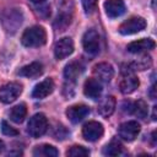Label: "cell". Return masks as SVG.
<instances>
[{"instance_id":"cell-24","label":"cell","mask_w":157,"mask_h":157,"mask_svg":"<svg viewBox=\"0 0 157 157\" xmlns=\"http://www.w3.org/2000/svg\"><path fill=\"white\" fill-rule=\"evenodd\" d=\"M130 114H134L140 119H145L147 117V104L145 103V101L140 99L135 103H131Z\"/></svg>"},{"instance_id":"cell-22","label":"cell","mask_w":157,"mask_h":157,"mask_svg":"<svg viewBox=\"0 0 157 157\" xmlns=\"http://www.w3.org/2000/svg\"><path fill=\"white\" fill-rule=\"evenodd\" d=\"M33 156H36V157H58L59 151L52 145H40L33 150Z\"/></svg>"},{"instance_id":"cell-3","label":"cell","mask_w":157,"mask_h":157,"mask_svg":"<svg viewBox=\"0 0 157 157\" xmlns=\"http://www.w3.org/2000/svg\"><path fill=\"white\" fill-rule=\"evenodd\" d=\"M47 129H48V119L45 118V115H44L43 113H37V114H34V115L29 119L28 125H27V131H28V134H29L32 137H34V139H37V137L44 135L45 131H47Z\"/></svg>"},{"instance_id":"cell-29","label":"cell","mask_w":157,"mask_h":157,"mask_svg":"<svg viewBox=\"0 0 157 157\" xmlns=\"http://www.w3.org/2000/svg\"><path fill=\"white\" fill-rule=\"evenodd\" d=\"M4 148H5V144H4V141L0 140V153L4 151Z\"/></svg>"},{"instance_id":"cell-7","label":"cell","mask_w":157,"mask_h":157,"mask_svg":"<svg viewBox=\"0 0 157 157\" xmlns=\"http://www.w3.org/2000/svg\"><path fill=\"white\" fill-rule=\"evenodd\" d=\"M22 92V86L18 82H9L0 87V101L2 103H12Z\"/></svg>"},{"instance_id":"cell-27","label":"cell","mask_w":157,"mask_h":157,"mask_svg":"<svg viewBox=\"0 0 157 157\" xmlns=\"http://www.w3.org/2000/svg\"><path fill=\"white\" fill-rule=\"evenodd\" d=\"M81 1H82V6L86 13H92L96 10L97 0H81Z\"/></svg>"},{"instance_id":"cell-16","label":"cell","mask_w":157,"mask_h":157,"mask_svg":"<svg viewBox=\"0 0 157 157\" xmlns=\"http://www.w3.org/2000/svg\"><path fill=\"white\" fill-rule=\"evenodd\" d=\"M104 10L108 17L115 18L125 13V4L123 0H107L104 2Z\"/></svg>"},{"instance_id":"cell-18","label":"cell","mask_w":157,"mask_h":157,"mask_svg":"<svg viewBox=\"0 0 157 157\" xmlns=\"http://www.w3.org/2000/svg\"><path fill=\"white\" fill-rule=\"evenodd\" d=\"M140 82H139V78L131 74L129 75H125L124 78L120 81L119 83V88L121 91V93L124 94H129V93H132L137 87H139Z\"/></svg>"},{"instance_id":"cell-2","label":"cell","mask_w":157,"mask_h":157,"mask_svg":"<svg viewBox=\"0 0 157 157\" xmlns=\"http://www.w3.org/2000/svg\"><path fill=\"white\" fill-rule=\"evenodd\" d=\"M0 20H1L2 27L6 32L15 33L22 23L23 15H22L21 10H18V9H7L1 13Z\"/></svg>"},{"instance_id":"cell-30","label":"cell","mask_w":157,"mask_h":157,"mask_svg":"<svg viewBox=\"0 0 157 157\" xmlns=\"http://www.w3.org/2000/svg\"><path fill=\"white\" fill-rule=\"evenodd\" d=\"M29 1H32L33 4H40V2H44L45 0H29Z\"/></svg>"},{"instance_id":"cell-1","label":"cell","mask_w":157,"mask_h":157,"mask_svg":"<svg viewBox=\"0 0 157 157\" xmlns=\"http://www.w3.org/2000/svg\"><path fill=\"white\" fill-rule=\"evenodd\" d=\"M21 42L25 47H31V48L42 47L47 42V32L40 26H33L23 32L21 37Z\"/></svg>"},{"instance_id":"cell-31","label":"cell","mask_w":157,"mask_h":157,"mask_svg":"<svg viewBox=\"0 0 157 157\" xmlns=\"http://www.w3.org/2000/svg\"><path fill=\"white\" fill-rule=\"evenodd\" d=\"M152 120H156V107H153V113H152Z\"/></svg>"},{"instance_id":"cell-26","label":"cell","mask_w":157,"mask_h":157,"mask_svg":"<svg viewBox=\"0 0 157 157\" xmlns=\"http://www.w3.org/2000/svg\"><path fill=\"white\" fill-rule=\"evenodd\" d=\"M1 131H2V134L6 135V136H17V135H18V131H17L15 128H12V126H11L7 121H5V120L1 121Z\"/></svg>"},{"instance_id":"cell-10","label":"cell","mask_w":157,"mask_h":157,"mask_svg":"<svg viewBox=\"0 0 157 157\" xmlns=\"http://www.w3.org/2000/svg\"><path fill=\"white\" fill-rule=\"evenodd\" d=\"M74 52V42L70 37L59 39L54 45V55L58 60H63Z\"/></svg>"},{"instance_id":"cell-9","label":"cell","mask_w":157,"mask_h":157,"mask_svg":"<svg viewBox=\"0 0 157 157\" xmlns=\"http://www.w3.org/2000/svg\"><path fill=\"white\" fill-rule=\"evenodd\" d=\"M140 132V124L135 120H130V121H125L123 123L119 129H118V134L119 136L125 140V141H132L137 137Z\"/></svg>"},{"instance_id":"cell-17","label":"cell","mask_w":157,"mask_h":157,"mask_svg":"<svg viewBox=\"0 0 157 157\" xmlns=\"http://www.w3.org/2000/svg\"><path fill=\"white\" fill-rule=\"evenodd\" d=\"M155 45H156V43L151 38H142V39H139V40H135V42L129 43L128 47H126V49L130 53L139 54V53H144V52H147V50L153 49Z\"/></svg>"},{"instance_id":"cell-13","label":"cell","mask_w":157,"mask_h":157,"mask_svg":"<svg viewBox=\"0 0 157 157\" xmlns=\"http://www.w3.org/2000/svg\"><path fill=\"white\" fill-rule=\"evenodd\" d=\"M83 70H85V66L82 65V63H80V61L69 63L64 69V77L66 80V82L75 83L76 80L78 78V76L83 72Z\"/></svg>"},{"instance_id":"cell-11","label":"cell","mask_w":157,"mask_h":157,"mask_svg":"<svg viewBox=\"0 0 157 157\" xmlns=\"http://www.w3.org/2000/svg\"><path fill=\"white\" fill-rule=\"evenodd\" d=\"M102 85H101V81H98L97 78H87L85 85H83V93L86 97L93 99V101H97L99 99L101 94H102Z\"/></svg>"},{"instance_id":"cell-25","label":"cell","mask_w":157,"mask_h":157,"mask_svg":"<svg viewBox=\"0 0 157 157\" xmlns=\"http://www.w3.org/2000/svg\"><path fill=\"white\" fill-rule=\"evenodd\" d=\"M90 155V151L83 146H72L66 151V156L70 157H86Z\"/></svg>"},{"instance_id":"cell-5","label":"cell","mask_w":157,"mask_h":157,"mask_svg":"<svg viewBox=\"0 0 157 157\" xmlns=\"http://www.w3.org/2000/svg\"><path fill=\"white\" fill-rule=\"evenodd\" d=\"M82 45L86 53L90 55H97L99 53V36L94 29H88L82 37Z\"/></svg>"},{"instance_id":"cell-28","label":"cell","mask_w":157,"mask_h":157,"mask_svg":"<svg viewBox=\"0 0 157 157\" xmlns=\"http://www.w3.org/2000/svg\"><path fill=\"white\" fill-rule=\"evenodd\" d=\"M155 90H156V86L155 85H152V87H151V91H150V97L152 98V99H155L156 98V94H155Z\"/></svg>"},{"instance_id":"cell-19","label":"cell","mask_w":157,"mask_h":157,"mask_svg":"<svg viewBox=\"0 0 157 157\" xmlns=\"http://www.w3.org/2000/svg\"><path fill=\"white\" fill-rule=\"evenodd\" d=\"M115 98L113 96H107L104 97L101 103L98 104V113L103 117V118H109L114 110H115Z\"/></svg>"},{"instance_id":"cell-6","label":"cell","mask_w":157,"mask_h":157,"mask_svg":"<svg viewBox=\"0 0 157 157\" xmlns=\"http://www.w3.org/2000/svg\"><path fill=\"white\" fill-rule=\"evenodd\" d=\"M146 27V21L142 17H130L129 20L124 21L120 26H119V33L128 36V34H134L137 33L142 29H145Z\"/></svg>"},{"instance_id":"cell-14","label":"cell","mask_w":157,"mask_h":157,"mask_svg":"<svg viewBox=\"0 0 157 157\" xmlns=\"http://www.w3.org/2000/svg\"><path fill=\"white\" fill-rule=\"evenodd\" d=\"M93 75L98 81L109 82L114 76V69L108 63H99L93 67Z\"/></svg>"},{"instance_id":"cell-12","label":"cell","mask_w":157,"mask_h":157,"mask_svg":"<svg viewBox=\"0 0 157 157\" xmlns=\"http://www.w3.org/2000/svg\"><path fill=\"white\" fill-rule=\"evenodd\" d=\"M88 114H90V108L85 104H75V105H71L70 108H67V110H66V117L74 124L80 123Z\"/></svg>"},{"instance_id":"cell-15","label":"cell","mask_w":157,"mask_h":157,"mask_svg":"<svg viewBox=\"0 0 157 157\" xmlns=\"http://www.w3.org/2000/svg\"><path fill=\"white\" fill-rule=\"evenodd\" d=\"M54 91V82L52 78H45L43 81H40L39 83H37L32 91V97L37 98V99H42L45 98L47 96H49L52 92Z\"/></svg>"},{"instance_id":"cell-8","label":"cell","mask_w":157,"mask_h":157,"mask_svg":"<svg viewBox=\"0 0 157 157\" xmlns=\"http://www.w3.org/2000/svg\"><path fill=\"white\" fill-rule=\"evenodd\" d=\"M103 132H104L103 125L98 121H88L82 128V136L91 142L99 140L103 136Z\"/></svg>"},{"instance_id":"cell-21","label":"cell","mask_w":157,"mask_h":157,"mask_svg":"<svg viewBox=\"0 0 157 157\" xmlns=\"http://www.w3.org/2000/svg\"><path fill=\"white\" fill-rule=\"evenodd\" d=\"M103 155H105V156H120V155H125L124 146H123V144L119 140L113 139L109 144H107L104 146Z\"/></svg>"},{"instance_id":"cell-23","label":"cell","mask_w":157,"mask_h":157,"mask_svg":"<svg viewBox=\"0 0 157 157\" xmlns=\"http://www.w3.org/2000/svg\"><path fill=\"white\" fill-rule=\"evenodd\" d=\"M26 114H27L26 104L25 103H21V104L15 105L13 108H11V110L9 113V117L15 123H22L23 119L26 118Z\"/></svg>"},{"instance_id":"cell-4","label":"cell","mask_w":157,"mask_h":157,"mask_svg":"<svg viewBox=\"0 0 157 157\" xmlns=\"http://www.w3.org/2000/svg\"><path fill=\"white\" fill-rule=\"evenodd\" d=\"M71 0H65L64 2H61L59 5V11H58V17L54 22V26L58 31H64L71 22L72 18V6L69 7V5H71Z\"/></svg>"},{"instance_id":"cell-20","label":"cell","mask_w":157,"mask_h":157,"mask_svg":"<svg viewBox=\"0 0 157 157\" xmlns=\"http://www.w3.org/2000/svg\"><path fill=\"white\" fill-rule=\"evenodd\" d=\"M43 72V65L38 61L31 63L26 66H23L22 69H20V71L17 72L20 76H25V77H29V78H34L40 76Z\"/></svg>"}]
</instances>
